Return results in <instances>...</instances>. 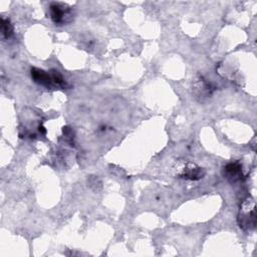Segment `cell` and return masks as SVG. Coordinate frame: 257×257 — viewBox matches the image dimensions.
<instances>
[{
	"label": "cell",
	"instance_id": "6da1fadb",
	"mask_svg": "<svg viewBox=\"0 0 257 257\" xmlns=\"http://www.w3.org/2000/svg\"><path fill=\"white\" fill-rule=\"evenodd\" d=\"M238 224L243 230H252L256 225V214H255V203L251 199L243 201L239 215Z\"/></svg>",
	"mask_w": 257,
	"mask_h": 257
},
{
	"label": "cell",
	"instance_id": "7a4b0ae2",
	"mask_svg": "<svg viewBox=\"0 0 257 257\" xmlns=\"http://www.w3.org/2000/svg\"><path fill=\"white\" fill-rule=\"evenodd\" d=\"M49 15L52 22L56 25H63L72 20L71 8L60 2H53L49 6Z\"/></svg>",
	"mask_w": 257,
	"mask_h": 257
},
{
	"label": "cell",
	"instance_id": "3957f363",
	"mask_svg": "<svg viewBox=\"0 0 257 257\" xmlns=\"http://www.w3.org/2000/svg\"><path fill=\"white\" fill-rule=\"evenodd\" d=\"M223 176L231 183L240 181L243 178L242 165L238 161L227 164L223 169Z\"/></svg>",
	"mask_w": 257,
	"mask_h": 257
},
{
	"label": "cell",
	"instance_id": "277c9868",
	"mask_svg": "<svg viewBox=\"0 0 257 257\" xmlns=\"http://www.w3.org/2000/svg\"><path fill=\"white\" fill-rule=\"evenodd\" d=\"M31 77L33 78V80L45 87H53L55 86L51 72L50 71H45L43 69L37 68V67H32L31 68Z\"/></svg>",
	"mask_w": 257,
	"mask_h": 257
},
{
	"label": "cell",
	"instance_id": "5b68a950",
	"mask_svg": "<svg viewBox=\"0 0 257 257\" xmlns=\"http://www.w3.org/2000/svg\"><path fill=\"white\" fill-rule=\"evenodd\" d=\"M205 172L202 168L196 166L195 164H187V166H185V168L179 174V177L186 180L196 181L203 178Z\"/></svg>",
	"mask_w": 257,
	"mask_h": 257
},
{
	"label": "cell",
	"instance_id": "8992f818",
	"mask_svg": "<svg viewBox=\"0 0 257 257\" xmlns=\"http://www.w3.org/2000/svg\"><path fill=\"white\" fill-rule=\"evenodd\" d=\"M195 88H196L197 94L199 96L200 95H202V96H209L215 90V87L212 85V83L209 82L207 79L203 78L202 76L195 83Z\"/></svg>",
	"mask_w": 257,
	"mask_h": 257
},
{
	"label": "cell",
	"instance_id": "52a82bcc",
	"mask_svg": "<svg viewBox=\"0 0 257 257\" xmlns=\"http://www.w3.org/2000/svg\"><path fill=\"white\" fill-rule=\"evenodd\" d=\"M14 27L11 23V21L7 18L1 19V34L3 38H10L13 35Z\"/></svg>",
	"mask_w": 257,
	"mask_h": 257
},
{
	"label": "cell",
	"instance_id": "ba28073f",
	"mask_svg": "<svg viewBox=\"0 0 257 257\" xmlns=\"http://www.w3.org/2000/svg\"><path fill=\"white\" fill-rule=\"evenodd\" d=\"M39 132H40V133H41V134H43V135H44V134H45V133H46V131H45V128H44V127H43V126H42V125H41V126H39Z\"/></svg>",
	"mask_w": 257,
	"mask_h": 257
}]
</instances>
